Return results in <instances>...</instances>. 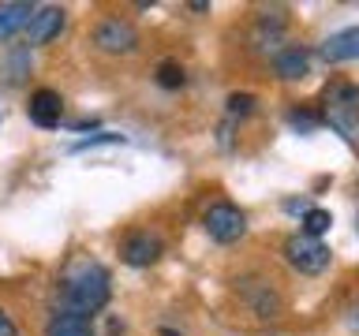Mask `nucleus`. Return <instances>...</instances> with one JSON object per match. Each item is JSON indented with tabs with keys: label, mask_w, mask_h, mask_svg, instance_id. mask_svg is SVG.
Wrapping results in <instances>:
<instances>
[{
	"label": "nucleus",
	"mask_w": 359,
	"mask_h": 336,
	"mask_svg": "<svg viewBox=\"0 0 359 336\" xmlns=\"http://www.w3.org/2000/svg\"><path fill=\"white\" fill-rule=\"evenodd\" d=\"M64 302L72 314H83V318H90V314L105 310V302L112 295V280H109V269L101 262H90V258H83V262H72L64 273Z\"/></svg>",
	"instance_id": "obj_1"
},
{
	"label": "nucleus",
	"mask_w": 359,
	"mask_h": 336,
	"mask_svg": "<svg viewBox=\"0 0 359 336\" xmlns=\"http://www.w3.org/2000/svg\"><path fill=\"white\" fill-rule=\"evenodd\" d=\"M322 120L330 123L337 134L355 139L359 134V86L355 83H330L322 94Z\"/></svg>",
	"instance_id": "obj_2"
},
{
	"label": "nucleus",
	"mask_w": 359,
	"mask_h": 336,
	"mask_svg": "<svg viewBox=\"0 0 359 336\" xmlns=\"http://www.w3.org/2000/svg\"><path fill=\"white\" fill-rule=\"evenodd\" d=\"M236 291L243 295V302L251 307L255 318L273 321V318L285 314V295L273 288V280H266V276H243L240 284H236Z\"/></svg>",
	"instance_id": "obj_3"
},
{
	"label": "nucleus",
	"mask_w": 359,
	"mask_h": 336,
	"mask_svg": "<svg viewBox=\"0 0 359 336\" xmlns=\"http://www.w3.org/2000/svg\"><path fill=\"white\" fill-rule=\"evenodd\" d=\"M202 228L213 243H236L247 235V217L240 206H232V202H213V206L202 213Z\"/></svg>",
	"instance_id": "obj_4"
},
{
	"label": "nucleus",
	"mask_w": 359,
	"mask_h": 336,
	"mask_svg": "<svg viewBox=\"0 0 359 336\" xmlns=\"http://www.w3.org/2000/svg\"><path fill=\"white\" fill-rule=\"evenodd\" d=\"M285 258L292 269H299L303 276H318L322 269H330V246H325L322 239H311V235H292V239L285 243Z\"/></svg>",
	"instance_id": "obj_5"
},
{
	"label": "nucleus",
	"mask_w": 359,
	"mask_h": 336,
	"mask_svg": "<svg viewBox=\"0 0 359 336\" xmlns=\"http://www.w3.org/2000/svg\"><path fill=\"white\" fill-rule=\"evenodd\" d=\"M94 45L101 52H112V56H128L139 49V30H135V22L120 19V15H109L101 19L94 27Z\"/></svg>",
	"instance_id": "obj_6"
},
{
	"label": "nucleus",
	"mask_w": 359,
	"mask_h": 336,
	"mask_svg": "<svg viewBox=\"0 0 359 336\" xmlns=\"http://www.w3.org/2000/svg\"><path fill=\"white\" fill-rule=\"evenodd\" d=\"M60 112H64V101H60V94H56V90L41 86V90H34V94H30V105H27L30 123H38V127L53 131V127H60Z\"/></svg>",
	"instance_id": "obj_7"
},
{
	"label": "nucleus",
	"mask_w": 359,
	"mask_h": 336,
	"mask_svg": "<svg viewBox=\"0 0 359 336\" xmlns=\"http://www.w3.org/2000/svg\"><path fill=\"white\" fill-rule=\"evenodd\" d=\"M161 239L157 235H150V232H131L128 239H123V246H120V254H123V262L128 265H135V269H142V265H154L157 258H161Z\"/></svg>",
	"instance_id": "obj_8"
},
{
	"label": "nucleus",
	"mask_w": 359,
	"mask_h": 336,
	"mask_svg": "<svg viewBox=\"0 0 359 336\" xmlns=\"http://www.w3.org/2000/svg\"><path fill=\"white\" fill-rule=\"evenodd\" d=\"M64 22H67V11H64V8H56V4L38 8V11H34V19H30V27H27L30 45H45V41H53L56 34L64 30Z\"/></svg>",
	"instance_id": "obj_9"
},
{
	"label": "nucleus",
	"mask_w": 359,
	"mask_h": 336,
	"mask_svg": "<svg viewBox=\"0 0 359 336\" xmlns=\"http://www.w3.org/2000/svg\"><path fill=\"white\" fill-rule=\"evenodd\" d=\"M322 60L325 64H344V60H359V27L337 30L322 41Z\"/></svg>",
	"instance_id": "obj_10"
},
{
	"label": "nucleus",
	"mask_w": 359,
	"mask_h": 336,
	"mask_svg": "<svg viewBox=\"0 0 359 336\" xmlns=\"http://www.w3.org/2000/svg\"><path fill=\"white\" fill-rule=\"evenodd\" d=\"M273 71L277 78H303L311 71V52L303 45H288V49L273 52Z\"/></svg>",
	"instance_id": "obj_11"
},
{
	"label": "nucleus",
	"mask_w": 359,
	"mask_h": 336,
	"mask_svg": "<svg viewBox=\"0 0 359 336\" xmlns=\"http://www.w3.org/2000/svg\"><path fill=\"white\" fill-rule=\"evenodd\" d=\"M34 4H27V0H8V4H0V41L11 38L15 30H27L30 19H34Z\"/></svg>",
	"instance_id": "obj_12"
},
{
	"label": "nucleus",
	"mask_w": 359,
	"mask_h": 336,
	"mask_svg": "<svg viewBox=\"0 0 359 336\" xmlns=\"http://www.w3.org/2000/svg\"><path fill=\"white\" fill-rule=\"evenodd\" d=\"M27 75H30V49L27 45H15V49H8L4 60H0V83L19 86Z\"/></svg>",
	"instance_id": "obj_13"
},
{
	"label": "nucleus",
	"mask_w": 359,
	"mask_h": 336,
	"mask_svg": "<svg viewBox=\"0 0 359 336\" xmlns=\"http://www.w3.org/2000/svg\"><path fill=\"white\" fill-rule=\"evenodd\" d=\"M45 336H94V325H90V318H83V314H53V321L45 325Z\"/></svg>",
	"instance_id": "obj_14"
},
{
	"label": "nucleus",
	"mask_w": 359,
	"mask_h": 336,
	"mask_svg": "<svg viewBox=\"0 0 359 336\" xmlns=\"http://www.w3.org/2000/svg\"><path fill=\"white\" fill-rule=\"evenodd\" d=\"M330 224H333L330 209H307V213H303V220H299V228H303V235L318 239L322 232H330Z\"/></svg>",
	"instance_id": "obj_15"
},
{
	"label": "nucleus",
	"mask_w": 359,
	"mask_h": 336,
	"mask_svg": "<svg viewBox=\"0 0 359 336\" xmlns=\"http://www.w3.org/2000/svg\"><path fill=\"white\" fill-rule=\"evenodd\" d=\"M184 83H187V75H184V67H180L176 60H161V64H157V86L180 90Z\"/></svg>",
	"instance_id": "obj_16"
},
{
	"label": "nucleus",
	"mask_w": 359,
	"mask_h": 336,
	"mask_svg": "<svg viewBox=\"0 0 359 336\" xmlns=\"http://www.w3.org/2000/svg\"><path fill=\"white\" fill-rule=\"evenodd\" d=\"M318 123H322L318 112H311V108H288V127H292V131L314 134V131H318Z\"/></svg>",
	"instance_id": "obj_17"
},
{
	"label": "nucleus",
	"mask_w": 359,
	"mask_h": 336,
	"mask_svg": "<svg viewBox=\"0 0 359 336\" xmlns=\"http://www.w3.org/2000/svg\"><path fill=\"white\" fill-rule=\"evenodd\" d=\"M109 142H123V134L116 131H97V134H86L72 146V153H83V150H94V146H109Z\"/></svg>",
	"instance_id": "obj_18"
},
{
	"label": "nucleus",
	"mask_w": 359,
	"mask_h": 336,
	"mask_svg": "<svg viewBox=\"0 0 359 336\" xmlns=\"http://www.w3.org/2000/svg\"><path fill=\"white\" fill-rule=\"evenodd\" d=\"M258 105L255 94H229V116H251Z\"/></svg>",
	"instance_id": "obj_19"
},
{
	"label": "nucleus",
	"mask_w": 359,
	"mask_h": 336,
	"mask_svg": "<svg viewBox=\"0 0 359 336\" xmlns=\"http://www.w3.org/2000/svg\"><path fill=\"white\" fill-rule=\"evenodd\" d=\"M0 336H19V329H15V321L8 318L4 310H0Z\"/></svg>",
	"instance_id": "obj_20"
},
{
	"label": "nucleus",
	"mask_w": 359,
	"mask_h": 336,
	"mask_svg": "<svg viewBox=\"0 0 359 336\" xmlns=\"http://www.w3.org/2000/svg\"><path fill=\"white\" fill-rule=\"evenodd\" d=\"M352 325H355V329H359V307L352 310Z\"/></svg>",
	"instance_id": "obj_21"
},
{
	"label": "nucleus",
	"mask_w": 359,
	"mask_h": 336,
	"mask_svg": "<svg viewBox=\"0 0 359 336\" xmlns=\"http://www.w3.org/2000/svg\"><path fill=\"white\" fill-rule=\"evenodd\" d=\"M161 336H180V332H172V329H161Z\"/></svg>",
	"instance_id": "obj_22"
},
{
	"label": "nucleus",
	"mask_w": 359,
	"mask_h": 336,
	"mask_svg": "<svg viewBox=\"0 0 359 336\" xmlns=\"http://www.w3.org/2000/svg\"><path fill=\"white\" fill-rule=\"evenodd\" d=\"M355 228H359V220H355Z\"/></svg>",
	"instance_id": "obj_23"
}]
</instances>
